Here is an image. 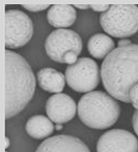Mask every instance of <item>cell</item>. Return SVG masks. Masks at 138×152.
<instances>
[{"instance_id": "cell-11", "label": "cell", "mask_w": 138, "mask_h": 152, "mask_svg": "<svg viewBox=\"0 0 138 152\" xmlns=\"http://www.w3.org/2000/svg\"><path fill=\"white\" fill-rule=\"evenodd\" d=\"M77 19L75 7L70 4L51 5L47 13V20L50 25L57 29H65L73 25Z\"/></svg>"}, {"instance_id": "cell-10", "label": "cell", "mask_w": 138, "mask_h": 152, "mask_svg": "<svg viewBox=\"0 0 138 152\" xmlns=\"http://www.w3.org/2000/svg\"><path fill=\"white\" fill-rule=\"evenodd\" d=\"M36 152H90V150L78 137L59 134L46 139Z\"/></svg>"}, {"instance_id": "cell-5", "label": "cell", "mask_w": 138, "mask_h": 152, "mask_svg": "<svg viewBox=\"0 0 138 152\" xmlns=\"http://www.w3.org/2000/svg\"><path fill=\"white\" fill-rule=\"evenodd\" d=\"M65 76L68 86L79 93L92 92L100 83L99 66L89 57H80L74 65L68 66Z\"/></svg>"}, {"instance_id": "cell-19", "label": "cell", "mask_w": 138, "mask_h": 152, "mask_svg": "<svg viewBox=\"0 0 138 152\" xmlns=\"http://www.w3.org/2000/svg\"><path fill=\"white\" fill-rule=\"evenodd\" d=\"M132 124H133V128L135 133L138 135V110H135L133 114V118H132Z\"/></svg>"}, {"instance_id": "cell-6", "label": "cell", "mask_w": 138, "mask_h": 152, "mask_svg": "<svg viewBox=\"0 0 138 152\" xmlns=\"http://www.w3.org/2000/svg\"><path fill=\"white\" fill-rule=\"evenodd\" d=\"M33 36V23L29 16L18 10L5 12V46L7 49L23 47Z\"/></svg>"}, {"instance_id": "cell-15", "label": "cell", "mask_w": 138, "mask_h": 152, "mask_svg": "<svg viewBox=\"0 0 138 152\" xmlns=\"http://www.w3.org/2000/svg\"><path fill=\"white\" fill-rule=\"evenodd\" d=\"M129 97H130V101H131V103L133 104L134 108H135V110H138V83L135 85L131 89L130 94H129Z\"/></svg>"}, {"instance_id": "cell-1", "label": "cell", "mask_w": 138, "mask_h": 152, "mask_svg": "<svg viewBox=\"0 0 138 152\" xmlns=\"http://www.w3.org/2000/svg\"><path fill=\"white\" fill-rule=\"evenodd\" d=\"M101 78L109 95L131 103L130 91L138 83V45L117 47L111 51L101 66Z\"/></svg>"}, {"instance_id": "cell-12", "label": "cell", "mask_w": 138, "mask_h": 152, "mask_svg": "<svg viewBox=\"0 0 138 152\" xmlns=\"http://www.w3.org/2000/svg\"><path fill=\"white\" fill-rule=\"evenodd\" d=\"M38 83L44 91L50 93H60L65 89V76L53 68H43L36 75Z\"/></svg>"}, {"instance_id": "cell-2", "label": "cell", "mask_w": 138, "mask_h": 152, "mask_svg": "<svg viewBox=\"0 0 138 152\" xmlns=\"http://www.w3.org/2000/svg\"><path fill=\"white\" fill-rule=\"evenodd\" d=\"M36 76L22 55L5 50V119L20 114L33 97Z\"/></svg>"}, {"instance_id": "cell-18", "label": "cell", "mask_w": 138, "mask_h": 152, "mask_svg": "<svg viewBox=\"0 0 138 152\" xmlns=\"http://www.w3.org/2000/svg\"><path fill=\"white\" fill-rule=\"evenodd\" d=\"M110 7V5L108 4H92L90 5V9H92L94 12H102V13H105L107 12Z\"/></svg>"}, {"instance_id": "cell-13", "label": "cell", "mask_w": 138, "mask_h": 152, "mask_svg": "<svg viewBox=\"0 0 138 152\" xmlns=\"http://www.w3.org/2000/svg\"><path fill=\"white\" fill-rule=\"evenodd\" d=\"M114 42L113 40L105 34H96L89 38L87 42L88 52L94 58H105L111 51L114 50Z\"/></svg>"}, {"instance_id": "cell-21", "label": "cell", "mask_w": 138, "mask_h": 152, "mask_svg": "<svg viewBox=\"0 0 138 152\" xmlns=\"http://www.w3.org/2000/svg\"><path fill=\"white\" fill-rule=\"evenodd\" d=\"M90 5L88 4H75V9H80V10H86V9H89Z\"/></svg>"}, {"instance_id": "cell-8", "label": "cell", "mask_w": 138, "mask_h": 152, "mask_svg": "<svg viewBox=\"0 0 138 152\" xmlns=\"http://www.w3.org/2000/svg\"><path fill=\"white\" fill-rule=\"evenodd\" d=\"M97 152H138V140L128 130L111 129L98 140Z\"/></svg>"}, {"instance_id": "cell-9", "label": "cell", "mask_w": 138, "mask_h": 152, "mask_svg": "<svg viewBox=\"0 0 138 152\" xmlns=\"http://www.w3.org/2000/svg\"><path fill=\"white\" fill-rule=\"evenodd\" d=\"M48 118L56 124L70 122L77 113V105L74 99L67 94H55L46 103Z\"/></svg>"}, {"instance_id": "cell-23", "label": "cell", "mask_w": 138, "mask_h": 152, "mask_svg": "<svg viewBox=\"0 0 138 152\" xmlns=\"http://www.w3.org/2000/svg\"><path fill=\"white\" fill-rule=\"evenodd\" d=\"M9 146V140L7 137H5V148H7Z\"/></svg>"}, {"instance_id": "cell-17", "label": "cell", "mask_w": 138, "mask_h": 152, "mask_svg": "<svg viewBox=\"0 0 138 152\" xmlns=\"http://www.w3.org/2000/svg\"><path fill=\"white\" fill-rule=\"evenodd\" d=\"M78 61V55L74 51H70L65 55V64H69V66L74 65Z\"/></svg>"}, {"instance_id": "cell-20", "label": "cell", "mask_w": 138, "mask_h": 152, "mask_svg": "<svg viewBox=\"0 0 138 152\" xmlns=\"http://www.w3.org/2000/svg\"><path fill=\"white\" fill-rule=\"evenodd\" d=\"M131 44H133V43H132L130 40H128V39H121V40L118 41V43H117L118 47H126V46H129V45H131Z\"/></svg>"}, {"instance_id": "cell-16", "label": "cell", "mask_w": 138, "mask_h": 152, "mask_svg": "<svg viewBox=\"0 0 138 152\" xmlns=\"http://www.w3.org/2000/svg\"><path fill=\"white\" fill-rule=\"evenodd\" d=\"M22 7L29 12H41L44 10L50 9L48 4H38V3H33V4H22Z\"/></svg>"}, {"instance_id": "cell-22", "label": "cell", "mask_w": 138, "mask_h": 152, "mask_svg": "<svg viewBox=\"0 0 138 152\" xmlns=\"http://www.w3.org/2000/svg\"><path fill=\"white\" fill-rule=\"evenodd\" d=\"M55 129H56L57 131L61 130V129H62V125H61V124H56V126H55Z\"/></svg>"}, {"instance_id": "cell-4", "label": "cell", "mask_w": 138, "mask_h": 152, "mask_svg": "<svg viewBox=\"0 0 138 152\" xmlns=\"http://www.w3.org/2000/svg\"><path fill=\"white\" fill-rule=\"evenodd\" d=\"M100 24L108 36L129 38L138 31V5L113 4L100 16Z\"/></svg>"}, {"instance_id": "cell-3", "label": "cell", "mask_w": 138, "mask_h": 152, "mask_svg": "<svg viewBox=\"0 0 138 152\" xmlns=\"http://www.w3.org/2000/svg\"><path fill=\"white\" fill-rule=\"evenodd\" d=\"M77 113L81 122L87 127L106 129L118 120L121 106L109 94L102 91H92L80 98Z\"/></svg>"}, {"instance_id": "cell-7", "label": "cell", "mask_w": 138, "mask_h": 152, "mask_svg": "<svg viewBox=\"0 0 138 152\" xmlns=\"http://www.w3.org/2000/svg\"><path fill=\"white\" fill-rule=\"evenodd\" d=\"M45 50L52 61L65 64V55L74 51L79 55L82 51V40L80 36L71 29H55L45 41Z\"/></svg>"}, {"instance_id": "cell-14", "label": "cell", "mask_w": 138, "mask_h": 152, "mask_svg": "<svg viewBox=\"0 0 138 152\" xmlns=\"http://www.w3.org/2000/svg\"><path fill=\"white\" fill-rule=\"evenodd\" d=\"M26 131L33 139L42 140L50 137L54 131L52 121L45 116H33L26 123Z\"/></svg>"}]
</instances>
